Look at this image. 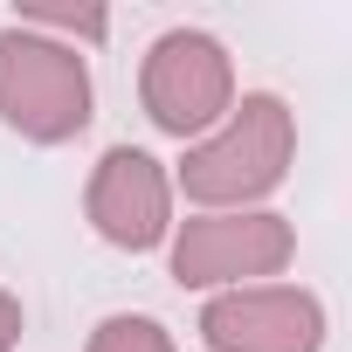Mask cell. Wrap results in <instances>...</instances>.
I'll use <instances>...</instances> for the list:
<instances>
[{
	"mask_svg": "<svg viewBox=\"0 0 352 352\" xmlns=\"http://www.w3.org/2000/svg\"><path fill=\"white\" fill-rule=\"evenodd\" d=\"M208 338L235 352H311L318 345V311L304 297H235L208 311Z\"/></svg>",
	"mask_w": 352,
	"mask_h": 352,
	"instance_id": "obj_6",
	"label": "cell"
},
{
	"mask_svg": "<svg viewBox=\"0 0 352 352\" xmlns=\"http://www.w3.org/2000/svg\"><path fill=\"white\" fill-rule=\"evenodd\" d=\"M290 235L256 214V221H194L187 242H180V276L187 283H214V276H235V270H270L283 263Z\"/></svg>",
	"mask_w": 352,
	"mask_h": 352,
	"instance_id": "obj_5",
	"label": "cell"
},
{
	"mask_svg": "<svg viewBox=\"0 0 352 352\" xmlns=\"http://www.w3.org/2000/svg\"><path fill=\"white\" fill-rule=\"evenodd\" d=\"M283 159H290V118H283V104L276 97H249L242 118L214 145H201L187 159V194H201V201L256 194V187H270L283 173Z\"/></svg>",
	"mask_w": 352,
	"mask_h": 352,
	"instance_id": "obj_2",
	"label": "cell"
},
{
	"mask_svg": "<svg viewBox=\"0 0 352 352\" xmlns=\"http://www.w3.org/2000/svg\"><path fill=\"white\" fill-rule=\"evenodd\" d=\"M0 111H8L21 131L35 138H69L83 118H90V83H83V63L56 42H35V35H0Z\"/></svg>",
	"mask_w": 352,
	"mask_h": 352,
	"instance_id": "obj_1",
	"label": "cell"
},
{
	"mask_svg": "<svg viewBox=\"0 0 352 352\" xmlns=\"http://www.w3.org/2000/svg\"><path fill=\"white\" fill-rule=\"evenodd\" d=\"M145 104L166 131H201L228 111V56L214 35H166L145 63Z\"/></svg>",
	"mask_w": 352,
	"mask_h": 352,
	"instance_id": "obj_3",
	"label": "cell"
},
{
	"mask_svg": "<svg viewBox=\"0 0 352 352\" xmlns=\"http://www.w3.org/2000/svg\"><path fill=\"white\" fill-rule=\"evenodd\" d=\"M90 214L111 242H159L166 228V180H159V166L145 152H111L104 173H97V187H90Z\"/></svg>",
	"mask_w": 352,
	"mask_h": 352,
	"instance_id": "obj_4",
	"label": "cell"
},
{
	"mask_svg": "<svg viewBox=\"0 0 352 352\" xmlns=\"http://www.w3.org/2000/svg\"><path fill=\"white\" fill-rule=\"evenodd\" d=\"M8 338H14V304L0 297V352H8Z\"/></svg>",
	"mask_w": 352,
	"mask_h": 352,
	"instance_id": "obj_8",
	"label": "cell"
},
{
	"mask_svg": "<svg viewBox=\"0 0 352 352\" xmlns=\"http://www.w3.org/2000/svg\"><path fill=\"white\" fill-rule=\"evenodd\" d=\"M97 352H166V338H159V324H131V318H118V324H104Z\"/></svg>",
	"mask_w": 352,
	"mask_h": 352,
	"instance_id": "obj_7",
	"label": "cell"
}]
</instances>
